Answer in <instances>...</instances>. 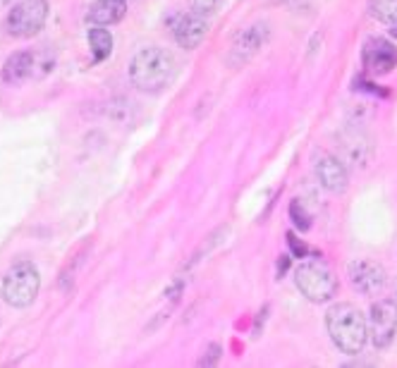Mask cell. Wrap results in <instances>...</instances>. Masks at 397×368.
Wrapping results in <instances>:
<instances>
[{
    "instance_id": "ac0fdd59",
    "label": "cell",
    "mask_w": 397,
    "mask_h": 368,
    "mask_svg": "<svg viewBox=\"0 0 397 368\" xmlns=\"http://www.w3.org/2000/svg\"><path fill=\"white\" fill-rule=\"evenodd\" d=\"M287 244H290V249H292V254H294V256L304 258L306 254H309V249H306V244H304V242H299L292 232H287Z\"/></svg>"
},
{
    "instance_id": "9c48e42d",
    "label": "cell",
    "mask_w": 397,
    "mask_h": 368,
    "mask_svg": "<svg viewBox=\"0 0 397 368\" xmlns=\"http://www.w3.org/2000/svg\"><path fill=\"white\" fill-rule=\"evenodd\" d=\"M266 39H268V29H266V24H254V26H249V29H244L235 39V44H232L228 63L232 67L244 65L246 60H251L256 56V51L266 44Z\"/></svg>"
},
{
    "instance_id": "ba28073f",
    "label": "cell",
    "mask_w": 397,
    "mask_h": 368,
    "mask_svg": "<svg viewBox=\"0 0 397 368\" xmlns=\"http://www.w3.org/2000/svg\"><path fill=\"white\" fill-rule=\"evenodd\" d=\"M361 63L371 74H388L397 67V48L388 39H368L361 53Z\"/></svg>"
},
{
    "instance_id": "3957f363",
    "label": "cell",
    "mask_w": 397,
    "mask_h": 368,
    "mask_svg": "<svg viewBox=\"0 0 397 368\" xmlns=\"http://www.w3.org/2000/svg\"><path fill=\"white\" fill-rule=\"evenodd\" d=\"M39 290H41L39 268L31 261H19L5 272L0 295H3L5 304L15 306V309H26L39 297Z\"/></svg>"
},
{
    "instance_id": "8fae6325",
    "label": "cell",
    "mask_w": 397,
    "mask_h": 368,
    "mask_svg": "<svg viewBox=\"0 0 397 368\" xmlns=\"http://www.w3.org/2000/svg\"><path fill=\"white\" fill-rule=\"evenodd\" d=\"M316 177L321 182V187L328 189L333 194H340L347 189V170L340 163V158H335L331 153H321L316 160Z\"/></svg>"
},
{
    "instance_id": "e0dca14e",
    "label": "cell",
    "mask_w": 397,
    "mask_h": 368,
    "mask_svg": "<svg viewBox=\"0 0 397 368\" xmlns=\"http://www.w3.org/2000/svg\"><path fill=\"white\" fill-rule=\"evenodd\" d=\"M191 12H196V15H213V12L221 8L223 0H187Z\"/></svg>"
},
{
    "instance_id": "7a4b0ae2",
    "label": "cell",
    "mask_w": 397,
    "mask_h": 368,
    "mask_svg": "<svg viewBox=\"0 0 397 368\" xmlns=\"http://www.w3.org/2000/svg\"><path fill=\"white\" fill-rule=\"evenodd\" d=\"M173 77H175L173 53L166 48H159V46L141 48L132 58V65H129V79H132V84L149 93L166 88L173 81Z\"/></svg>"
},
{
    "instance_id": "30bf717a",
    "label": "cell",
    "mask_w": 397,
    "mask_h": 368,
    "mask_svg": "<svg viewBox=\"0 0 397 368\" xmlns=\"http://www.w3.org/2000/svg\"><path fill=\"white\" fill-rule=\"evenodd\" d=\"M206 31H208V22L203 19V15H196V12H191V15H180L173 26L175 41L184 51H194L203 41V36H206Z\"/></svg>"
},
{
    "instance_id": "d6986e66",
    "label": "cell",
    "mask_w": 397,
    "mask_h": 368,
    "mask_svg": "<svg viewBox=\"0 0 397 368\" xmlns=\"http://www.w3.org/2000/svg\"><path fill=\"white\" fill-rule=\"evenodd\" d=\"M218 357H221V347L213 344V347H211V352H208V359H201L198 364H201V366H211V364H216Z\"/></svg>"
},
{
    "instance_id": "2e32d148",
    "label": "cell",
    "mask_w": 397,
    "mask_h": 368,
    "mask_svg": "<svg viewBox=\"0 0 397 368\" xmlns=\"http://www.w3.org/2000/svg\"><path fill=\"white\" fill-rule=\"evenodd\" d=\"M290 218H292L294 228H299L302 232H306V230L311 228V215L304 210V206L299 203V199H294V201L290 203Z\"/></svg>"
},
{
    "instance_id": "7c38bea8",
    "label": "cell",
    "mask_w": 397,
    "mask_h": 368,
    "mask_svg": "<svg viewBox=\"0 0 397 368\" xmlns=\"http://www.w3.org/2000/svg\"><path fill=\"white\" fill-rule=\"evenodd\" d=\"M125 12L127 10L122 0H96L86 12V19L94 22L96 26H111L115 22H120L125 17Z\"/></svg>"
},
{
    "instance_id": "9a60e30c",
    "label": "cell",
    "mask_w": 397,
    "mask_h": 368,
    "mask_svg": "<svg viewBox=\"0 0 397 368\" xmlns=\"http://www.w3.org/2000/svg\"><path fill=\"white\" fill-rule=\"evenodd\" d=\"M368 10L378 22L388 26L397 24V0H368Z\"/></svg>"
},
{
    "instance_id": "52a82bcc",
    "label": "cell",
    "mask_w": 397,
    "mask_h": 368,
    "mask_svg": "<svg viewBox=\"0 0 397 368\" xmlns=\"http://www.w3.org/2000/svg\"><path fill=\"white\" fill-rule=\"evenodd\" d=\"M347 275H350L354 290L361 295H378L388 282L386 268L376 261H368V258H354L347 265Z\"/></svg>"
},
{
    "instance_id": "7402d4cb",
    "label": "cell",
    "mask_w": 397,
    "mask_h": 368,
    "mask_svg": "<svg viewBox=\"0 0 397 368\" xmlns=\"http://www.w3.org/2000/svg\"><path fill=\"white\" fill-rule=\"evenodd\" d=\"M395 304H397V285H395Z\"/></svg>"
},
{
    "instance_id": "ffe728a7",
    "label": "cell",
    "mask_w": 397,
    "mask_h": 368,
    "mask_svg": "<svg viewBox=\"0 0 397 368\" xmlns=\"http://www.w3.org/2000/svg\"><path fill=\"white\" fill-rule=\"evenodd\" d=\"M287 265H290V258L287 256H280V261H278V272L283 275V272L287 270Z\"/></svg>"
},
{
    "instance_id": "277c9868",
    "label": "cell",
    "mask_w": 397,
    "mask_h": 368,
    "mask_svg": "<svg viewBox=\"0 0 397 368\" xmlns=\"http://www.w3.org/2000/svg\"><path fill=\"white\" fill-rule=\"evenodd\" d=\"M294 282L297 290L313 304L331 302L338 292V280H335L333 270L321 261H309L302 263L294 270Z\"/></svg>"
},
{
    "instance_id": "5b68a950",
    "label": "cell",
    "mask_w": 397,
    "mask_h": 368,
    "mask_svg": "<svg viewBox=\"0 0 397 368\" xmlns=\"http://www.w3.org/2000/svg\"><path fill=\"white\" fill-rule=\"evenodd\" d=\"M48 17L46 0H24L15 5L8 15V31L17 39H29L44 29Z\"/></svg>"
},
{
    "instance_id": "6da1fadb",
    "label": "cell",
    "mask_w": 397,
    "mask_h": 368,
    "mask_svg": "<svg viewBox=\"0 0 397 368\" xmlns=\"http://www.w3.org/2000/svg\"><path fill=\"white\" fill-rule=\"evenodd\" d=\"M326 328L333 344L345 354H359L368 339V320L350 302L333 304L326 313Z\"/></svg>"
},
{
    "instance_id": "4fadbf2b",
    "label": "cell",
    "mask_w": 397,
    "mask_h": 368,
    "mask_svg": "<svg viewBox=\"0 0 397 368\" xmlns=\"http://www.w3.org/2000/svg\"><path fill=\"white\" fill-rule=\"evenodd\" d=\"M34 72V53L31 51H17L5 60L3 67V81L5 84H19Z\"/></svg>"
},
{
    "instance_id": "44dd1931",
    "label": "cell",
    "mask_w": 397,
    "mask_h": 368,
    "mask_svg": "<svg viewBox=\"0 0 397 368\" xmlns=\"http://www.w3.org/2000/svg\"><path fill=\"white\" fill-rule=\"evenodd\" d=\"M390 34H393V36H395V39H397V24H395V26H393V29H390Z\"/></svg>"
},
{
    "instance_id": "5bb4252c",
    "label": "cell",
    "mask_w": 397,
    "mask_h": 368,
    "mask_svg": "<svg viewBox=\"0 0 397 368\" xmlns=\"http://www.w3.org/2000/svg\"><path fill=\"white\" fill-rule=\"evenodd\" d=\"M89 46L94 51V63H104L113 53V34L101 29V26H94V29H89Z\"/></svg>"
},
{
    "instance_id": "8992f818",
    "label": "cell",
    "mask_w": 397,
    "mask_h": 368,
    "mask_svg": "<svg viewBox=\"0 0 397 368\" xmlns=\"http://www.w3.org/2000/svg\"><path fill=\"white\" fill-rule=\"evenodd\" d=\"M397 335V304L395 299H383L371 306V316H368V337L376 349H386L393 344Z\"/></svg>"
}]
</instances>
